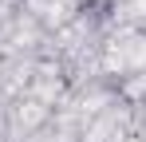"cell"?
Returning a JSON list of instances; mask_svg holds the SVG:
<instances>
[{
  "label": "cell",
  "instance_id": "cell-1",
  "mask_svg": "<svg viewBox=\"0 0 146 142\" xmlns=\"http://www.w3.org/2000/svg\"><path fill=\"white\" fill-rule=\"evenodd\" d=\"M111 8H115V0H83V4H79V12L91 16V20H107Z\"/></svg>",
  "mask_w": 146,
  "mask_h": 142
}]
</instances>
